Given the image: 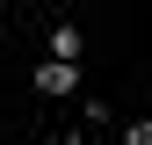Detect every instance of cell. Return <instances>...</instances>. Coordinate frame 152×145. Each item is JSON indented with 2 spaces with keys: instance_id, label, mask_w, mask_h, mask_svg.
<instances>
[{
  "instance_id": "obj_1",
  "label": "cell",
  "mask_w": 152,
  "mask_h": 145,
  "mask_svg": "<svg viewBox=\"0 0 152 145\" xmlns=\"http://www.w3.org/2000/svg\"><path fill=\"white\" fill-rule=\"evenodd\" d=\"M36 87H44V94H65V87H72V65H58V58L36 65Z\"/></svg>"
},
{
  "instance_id": "obj_3",
  "label": "cell",
  "mask_w": 152,
  "mask_h": 145,
  "mask_svg": "<svg viewBox=\"0 0 152 145\" xmlns=\"http://www.w3.org/2000/svg\"><path fill=\"white\" fill-rule=\"evenodd\" d=\"M130 145H152V116H145V123H130Z\"/></svg>"
},
{
  "instance_id": "obj_2",
  "label": "cell",
  "mask_w": 152,
  "mask_h": 145,
  "mask_svg": "<svg viewBox=\"0 0 152 145\" xmlns=\"http://www.w3.org/2000/svg\"><path fill=\"white\" fill-rule=\"evenodd\" d=\"M51 51H58V65L80 58V29H51Z\"/></svg>"
}]
</instances>
